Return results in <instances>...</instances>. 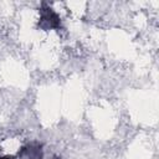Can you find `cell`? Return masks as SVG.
<instances>
[{
    "label": "cell",
    "instance_id": "cell-1",
    "mask_svg": "<svg viewBox=\"0 0 159 159\" xmlns=\"http://www.w3.org/2000/svg\"><path fill=\"white\" fill-rule=\"evenodd\" d=\"M39 27L42 30H57L61 27L60 16L46 4H42L40 7V19H39Z\"/></svg>",
    "mask_w": 159,
    "mask_h": 159
},
{
    "label": "cell",
    "instance_id": "cell-2",
    "mask_svg": "<svg viewBox=\"0 0 159 159\" xmlns=\"http://www.w3.org/2000/svg\"><path fill=\"white\" fill-rule=\"evenodd\" d=\"M40 143H30L26 147L21 148L19 152V157H25L26 159H41L42 158V149Z\"/></svg>",
    "mask_w": 159,
    "mask_h": 159
},
{
    "label": "cell",
    "instance_id": "cell-3",
    "mask_svg": "<svg viewBox=\"0 0 159 159\" xmlns=\"http://www.w3.org/2000/svg\"><path fill=\"white\" fill-rule=\"evenodd\" d=\"M0 159H15L14 155H4V157H0Z\"/></svg>",
    "mask_w": 159,
    "mask_h": 159
}]
</instances>
